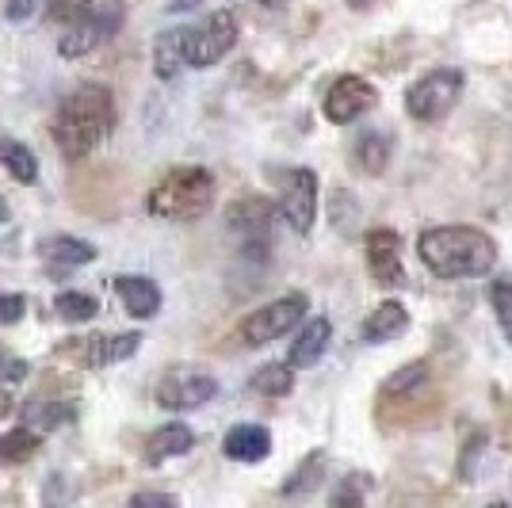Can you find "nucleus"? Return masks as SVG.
<instances>
[{
	"label": "nucleus",
	"mask_w": 512,
	"mask_h": 508,
	"mask_svg": "<svg viewBox=\"0 0 512 508\" xmlns=\"http://www.w3.org/2000/svg\"><path fill=\"white\" fill-rule=\"evenodd\" d=\"M417 256L440 279H486L497 268V241L478 226H432L417 237Z\"/></svg>",
	"instance_id": "obj_1"
},
{
	"label": "nucleus",
	"mask_w": 512,
	"mask_h": 508,
	"mask_svg": "<svg viewBox=\"0 0 512 508\" xmlns=\"http://www.w3.org/2000/svg\"><path fill=\"white\" fill-rule=\"evenodd\" d=\"M115 130V96L104 85H81L65 96L54 111V142L69 161H81L100 149Z\"/></svg>",
	"instance_id": "obj_2"
},
{
	"label": "nucleus",
	"mask_w": 512,
	"mask_h": 508,
	"mask_svg": "<svg viewBox=\"0 0 512 508\" xmlns=\"http://www.w3.org/2000/svg\"><path fill=\"white\" fill-rule=\"evenodd\" d=\"M153 218L165 222H195L214 207V172L203 165H180L169 169L153 191L146 195Z\"/></svg>",
	"instance_id": "obj_3"
},
{
	"label": "nucleus",
	"mask_w": 512,
	"mask_h": 508,
	"mask_svg": "<svg viewBox=\"0 0 512 508\" xmlns=\"http://www.w3.org/2000/svg\"><path fill=\"white\" fill-rule=\"evenodd\" d=\"M237 35H241L237 12L234 8H218V12H211L203 23H195V27L184 31V65H192V69H211V65H218L234 50Z\"/></svg>",
	"instance_id": "obj_4"
},
{
	"label": "nucleus",
	"mask_w": 512,
	"mask_h": 508,
	"mask_svg": "<svg viewBox=\"0 0 512 508\" xmlns=\"http://www.w3.org/2000/svg\"><path fill=\"white\" fill-rule=\"evenodd\" d=\"M463 96V73L459 69H428L425 77H417L406 88L402 104H406L409 119L417 123H440L444 115H451V107Z\"/></svg>",
	"instance_id": "obj_5"
},
{
	"label": "nucleus",
	"mask_w": 512,
	"mask_h": 508,
	"mask_svg": "<svg viewBox=\"0 0 512 508\" xmlns=\"http://www.w3.org/2000/svg\"><path fill=\"white\" fill-rule=\"evenodd\" d=\"M306 310H310V298L302 295V291L272 298L268 306H260V310H253L249 318L241 321V340H245L249 348H264V344H272V340L287 337L291 329H299L302 318H306Z\"/></svg>",
	"instance_id": "obj_6"
},
{
	"label": "nucleus",
	"mask_w": 512,
	"mask_h": 508,
	"mask_svg": "<svg viewBox=\"0 0 512 508\" xmlns=\"http://www.w3.org/2000/svg\"><path fill=\"white\" fill-rule=\"evenodd\" d=\"M276 214L291 226V230L306 237L318 222V172L299 165V169H287L279 176V203Z\"/></svg>",
	"instance_id": "obj_7"
},
{
	"label": "nucleus",
	"mask_w": 512,
	"mask_h": 508,
	"mask_svg": "<svg viewBox=\"0 0 512 508\" xmlns=\"http://www.w3.org/2000/svg\"><path fill=\"white\" fill-rule=\"evenodd\" d=\"M123 16L127 8L119 0H107V4H96L92 16H85L81 23L65 27L62 43H58V54L62 58H85L92 50H100L107 39H115V31L123 27Z\"/></svg>",
	"instance_id": "obj_8"
},
{
	"label": "nucleus",
	"mask_w": 512,
	"mask_h": 508,
	"mask_svg": "<svg viewBox=\"0 0 512 508\" xmlns=\"http://www.w3.org/2000/svg\"><path fill=\"white\" fill-rule=\"evenodd\" d=\"M375 104H379V88L371 85L367 77H360V73H344L329 85L321 111H325V119L333 127H344V123H356L367 111H375Z\"/></svg>",
	"instance_id": "obj_9"
},
{
	"label": "nucleus",
	"mask_w": 512,
	"mask_h": 508,
	"mask_svg": "<svg viewBox=\"0 0 512 508\" xmlns=\"http://www.w3.org/2000/svg\"><path fill=\"white\" fill-rule=\"evenodd\" d=\"M218 394V382L203 371H172L157 386V405L169 409V413H192L203 409Z\"/></svg>",
	"instance_id": "obj_10"
},
{
	"label": "nucleus",
	"mask_w": 512,
	"mask_h": 508,
	"mask_svg": "<svg viewBox=\"0 0 512 508\" xmlns=\"http://www.w3.org/2000/svg\"><path fill=\"white\" fill-rule=\"evenodd\" d=\"M363 253H367V268H371L375 283H383V287H406L409 283L406 264H402V237L394 230H386V226L371 230L363 241Z\"/></svg>",
	"instance_id": "obj_11"
},
{
	"label": "nucleus",
	"mask_w": 512,
	"mask_h": 508,
	"mask_svg": "<svg viewBox=\"0 0 512 508\" xmlns=\"http://www.w3.org/2000/svg\"><path fill=\"white\" fill-rule=\"evenodd\" d=\"M272 218H276V203L249 195V199H237L230 207V230L245 241V245H268L272 237Z\"/></svg>",
	"instance_id": "obj_12"
},
{
	"label": "nucleus",
	"mask_w": 512,
	"mask_h": 508,
	"mask_svg": "<svg viewBox=\"0 0 512 508\" xmlns=\"http://www.w3.org/2000/svg\"><path fill=\"white\" fill-rule=\"evenodd\" d=\"M39 256L50 264V276H69L65 268H81V264L96 260V245H88L73 233H54V237L39 241Z\"/></svg>",
	"instance_id": "obj_13"
},
{
	"label": "nucleus",
	"mask_w": 512,
	"mask_h": 508,
	"mask_svg": "<svg viewBox=\"0 0 512 508\" xmlns=\"http://www.w3.org/2000/svg\"><path fill=\"white\" fill-rule=\"evenodd\" d=\"M329 344H333V321L329 318H310L302 325V333L291 340V352H287V367H295V371H306V367H318L321 356L329 352Z\"/></svg>",
	"instance_id": "obj_14"
},
{
	"label": "nucleus",
	"mask_w": 512,
	"mask_h": 508,
	"mask_svg": "<svg viewBox=\"0 0 512 508\" xmlns=\"http://www.w3.org/2000/svg\"><path fill=\"white\" fill-rule=\"evenodd\" d=\"M222 455L234 463H264L272 455V432L264 424H234L222 440Z\"/></svg>",
	"instance_id": "obj_15"
},
{
	"label": "nucleus",
	"mask_w": 512,
	"mask_h": 508,
	"mask_svg": "<svg viewBox=\"0 0 512 508\" xmlns=\"http://www.w3.org/2000/svg\"><path fill=\"white\" fill-rule=\"evenodd\" d=\"M409 329V310L398 302V298H386L379 302L360 325L363 344H386V340H398Z\"/></svg>",
	"instance_id": "obj_16"
},
{
	"label": "nucleus",
	"mask_w": 512,
	"mask_h": 508,
	"mask_svg": "<svg viewBox=\"0 0 512 508\" xmlns=\"http://www.w3.org/2000/svg\"><path fill=\"white\" fill-rule=\"evenodd\" d=\"M142 348V333H104L81 344V363L85 367H111V363L130 360Z\"/></svg>",
	"instance_id": "obj_17"
},
{
	"label": "nucleus",
	"mask_w": 512,
	"mask_h": 508,
	"mask_svg": "<svg viewBox=\"0 0 512 508\" xmlns=\"http://www.w3.org/2000/svg\"><path fill=\"white\" fill-rule=\"evenodd\" d=\"M115 291H119V298H123V306H127L130 318L146 321L161 310V287L146 276H119L115 279Z\"/></svg>",
	"instance_id": "obj_18"
},
{
	"label": "nucleus",
	"mask_w": 512,
	"mask_h": 508,
	"mask_svg": "<svg viewBox=\"0 0 512 508\" xmlns=\"http://www.w3.org/2000/svg\"><path fill=\"white\" fill-rule=\"evenodd\" d=\"M192 447H195L192 428H188L184 421H169V424H161V428L150 436V444H146V459L157 466V463H165V459H176V455H188Z\"/></svg>",
	"instance_id": "obj_19"
},
{
	"label": "nucleus",
	"mask_w": 512,
	"mask_h": 508,
	"mask_svg": "<svg viewBox=\"0 0 512 508\" xmlns=\"http://www.w3.org/2000/svg\"><path fill=\"white\" fill-rule=\"evenodd\" d=\"M184 31L188 27H169L153 39V73L161 81H172L184 69Z\"/></svg>",
	"instance_id": "obj_20"
},
{
	"label": "nucleus",
	"mask_w": 512,
	"mask_h": 508,
	"mask_svg": "<svg viewBox=\"0 0 512 508\" xmlns=\"http://www.w3.org/2000/svg\"><path fill=\"white\" fill-rule=\"evenodd\" d=\"M77 421V405L73 402H31L23 405V428L31 432H58L65 424Z\"/></svg>",
	"instance_id": "obj_21"
},
{
	"label": "nucleus",
	"mask_w": 512,
	"mask_h": 508,
	"mask_svg": "<svg viewBox=\"0 0 512 508\" xmlns=\"http://www.w3.org/2000/svg\"><path fill=\"white\" fill-rule=\"evenodd\" d=\"M0 165L8 169L12 180H20V184H35L39 180V157L23 146V142L8 138V134H0Z\"/></svg>",
	"instance_id": "obj_22"
},
{
	"label": "nucleus",
	"mask_w": 512,
	"mask_h": 508,
	"mask_svg": "<svg viewBox=\"0 0 512 508\" xmlns=\"http://www.w3.org/2000/svg\"><path fill=\"white\" fill-rule=\"evenodd\" d=\"M325 466H329V455H325V451H310V455L295 466V474L283 482V497H306V493H314L318 482L325 478Z\"/></svg>",
	"instance_id": "obj_23"
},
{
	"label": "nucleus",
	"mask_w": 512,
	"mask_h": 508,
	"mask_svg": "<svg viewBox=\"0 0 512 508\" xmlns=\"http://www.w3.org/2000/svg\"><path fill=\"white\" fill-rule=\"evenodd\" d=\"M249 390L264 394V398H287L295 390V367H287V363H264L253 379H249Z\"/></svg>",
	"instance_id": "obj_24"
},
{
	"label": "nucleus",
	"mask_w": 512,
	"mask_h": 508,
	"mask_svg": "<svg viewBox=\"0 0 512 508\" xmlns=\"http://www.w3.org/2000/svg\"><path fill=\"white\" fill-rule=\"evenodd\" d=\"M39 447H43V436H39V432H31V428H12V432L0 436V463L20 466V463H27V459H35Z\"/></svg>",
	"instance_id": "obj_25"
},
{
	"label": "nucleus",
	"mask_w": 512,
	"mask_h": 508,
	"mask_svg": "<svg viewBox=\"0 0 512 508\" xmlns=\"http://www.w3.org/2000/svg\"><path fill=\"white\" fill-rule=\"evenodd\" d=\"M390 134L386 130H367L360 142H356V161H360L363 172H371V176H379V172L390 165Z\"/></svg>",
	"instance_id": "obj_26"
},
{
	"label": "nucleus",
	"mask_w": 512,
	"mask_h": 508,
	"mask_svg": "<svg viewBox=\"0 0 512 508\" xmlns=\"http://www.w3.org/2000/svg\"><path fill=\"white\" fill-rule=\"evenodd\" d=\"M428 382V363L425 360H413L406 367H398L390 379L379 386V394H383L386 402H394V398H406V394H417L421 386Z\"/></svg>",
	"instance_id": "obj_27"
},
{
	"label": "nucleus",
	"mask_w": 512,
	"mask_h": 508,
	"mask_svg": "<svg viewBox=\"0 0 512 508\" xmlns=\"http://www.w3.org/2000/svg\"><path fill=\"white\" fill-rule=\"evenodd\" d=\"M54 310H58V318L69 321V325H85L100 314V302L85 291H62V295L54 298Z\"/></svg>",
	"instance_id": "obj_28"
},
{
	"label": "nucleus",
	"mask_w": 512,
	"mask_h": 508,
	"mask_svg": "<svg viewBox=\"0 0 512 508\" xmlns=\"http://www.w3.org/2000/svg\"><path fill=\"white\" fill-rule=\"evenodd\" d=\"M367 493H371V474L356 470V474H348V478H341V482L333 486L329 508H363L367 505Z\"/></svg>",
	"instance_id": "obj_29"
},
{
	"label": "nucleus",
	"mask_w": 512,
	"mask_h": 508,
	"mask_svg": "<svg viewBox=\"0 0 512 508\" xmlns=\"http://www.w3.org/2000/svg\"><path fill=\"white\" fill-rule=\"evenodd\" d=\"M92 8H96V0H50L46 20L62 23V27H73V23H81L85 16H92Z\"/></svg>",
	"instance_id": "obj_30"
},
{
	"label": "nucleus",
	"mask_w": 512,
	"mask_h": 508,
	"mask_svg": "<svg viewBox=\"0 0 512 508\" xmlns=\"http://www.w3.org/2000/svg\"><path fill=\"white\" fill-rule=\"evenodd\" d=\"M490 302H493V314H497L501 333L512 340V279H493V283H490Z\"/></svg>",
	"instance_id": "obj_31"
},
{
	"label": "nucleus",
	"mask_w": 512,
	"mask_h": 508,
	"mask_svg": "<svg viewBox=\"0 0 512 508\" xmlns=\"http://www.w3.org/2000/svg\"><path fill=\"white\" fill-rule=\"evenodd\" d=\"M482 447H486V436H482V432H478L474 440H467V444H463V459H459V478H463V482H470V478L478 474V459H482Z\"/></svg>",
	"instance_id": "obj_32"
},
{
	"label": "nucleus",
	"mask_w": 512,
	"mask_h": 508,
	"mask_svg": "<svg viewBox=\"0 0 512 508\" xmlns=\"http://www.w3.org/2000/svg\"><path fill=\"white\" fill-rule=\"evenodd\" d=\"M27 314V298L20 291H4L0 295V325H16Z\"/></svg>",
	"instance_id": "obj_33"
},
{
	"label": "nucleus",
	"mask_w": 512,
	"mask_h": 508,
	"mask_svg": "<svg viewBox=\"0 0 512 508\" xmlns=\"http://www.w3.org/2000/svg\"><path fill=\"white\" fill-rule=\"evenodd\" d=\"M23 379H27V363L0 344V386H4V382H23Z\"/></svg>",
	"instance_id": "obj_34"
},
{
	"label": "nucleus",
	"mask_w": 512,
	"mask_h": 508,
	"mask_svg": "<svg viewBox=\"0 0 512 508\" xmlns=\"http://www.w3.org/2000/svg\"><path fill=\"white\" fill-rule=\"evenodd\" d=\"M130 508H176V497L172 493H134Z\"/></svg>",
	"instance_id": "obj_35"
},
{
	"label": "nucleus",
	"mask_w": 512,
	"mask_h": 508,
	"mask_svg": "<svg viewBox=\"0 0 512 508\" xmlns=\"http://www.w3.org/2000/svg\"><path fill=\"white\" fill-rule=\"evenodd\" d=\"M35 8H39V0H8V4H4V16L12 23H23L35 16Z\"/></svg>",
	"instance_id": "obj_36"
},
{
	"label": "nucleus",
	"mask_w": 512,
	"mask_h": 508,
	"mask_svg": "<svg viewBox=\"0 0 512 508\" xmlns=\"http://www.w3.org/2000/svg\"><path fill=\"white\" fill-rule=\"evenodd\" d=\"M199 4H203V0H172L169 12H172V16H180V12H192V8H199Z\"/></svg>",
	"instance_id": "obj_37"
},
{
	"label": "nucleus",
	"mask_w": 512,
	"mask_h": 508,
	"mask_svg": "<svg viewBox=\"0 0 512 508\" xmlns=\"http://www.w3.org/2000/svg\"><path fill=\"white\" fill-rule=\"evenodd\" d=\"M12 394H8V390H4V386H0V417H8V413H12Z\"/></svg>",
	"instance_id": "obj_38"
},
{
	"label": "nucleus",
	"mask_w": 512,
	"mask_h": 508,
	"mask_svg": "<svg viewBox=\"0 0 512 508\" xmlns=\"http://www.w3.org/2000/svg\"><path fill=\"white\" fill-rule=\"evenodd\" d=\"M344 4H348V8H356V12H367V8H375L379 0H344Z\"/></svg>",
	"instance_id": "obj_39"
},
{
	"label": "nucleus",
	"mask_w": 512,
	"mask_h": 508,
	"mask_svg": "<svg viewBox=\"0 0 512 508\" xmlns=\"http://www.w3.org/2000/svg\"><path fill=\"white\" fill-rule=\"evenodd\" d=\"M4 218H8V207H4V199H0V222H4Z\"/></svg>",
	"instance_id": "obj_40"
},
{
	"label": "nucleus",
	"mask_w": 512,
	"mask_h": 508,
	"mask_svg": "<svg viewBox=\"0 0 512 508\" xmlns=\"http://www.w3.org/2000/svg\"><path fill=\"white\" fill-rule=\"evenodd\" d=\"M486 508H512V505H505V501H493V505H486Z\"/></svg>",
	"instance_id": "obj_41"
}]
</instances>
